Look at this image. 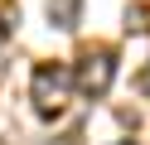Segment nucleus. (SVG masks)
<instances>
[{"mask_svg":"<svg viewBox=\"0 0 150 145\" xmlns=\"http://www.w3.org/2000/svg\"><path fill=\"white\" fill-rule=\"evenodd\" d=\"M49 19L58 29H73L78 24V0H49Z\"/></svg>","mask_w":150,"mask_h":145,"instance_id":"3","label":"nucleus"},{"mask_svg":"<svg viewBox=\"0 0 150 145\" xmlns=\"http://www.w3.org/2000/svg\"><path fill=\"white\" fill-rule=\"evenodd\" d=\"M68 92H73V68L68 63H39L29 77V97H34V111L39 116H58L68 106Z\"/></svg>","mask_w":150,"mask_h":145,"instance_id":"1","label":"nucleus"},{"mask_svg":"<svg viewBox=\"0 0 150 145\" xmlns=\"http://www.w3.org/2000/svg\"><path fill=\"white\" fill-rule=\"evenodd\" d=\"M145 87H150V73H145Z\"/></svg>","mask_w":150,"mask_h":145,"instance_id":"4","label":"nucleus"},{"mask_svg":"<svg viewBox=\"0 0 150 145\" xmlns=\"http://www.w3.org/2000/svg\"><path fill=\"white\" fill-rule=\"evenodd\" d=\"M111 77H116V58L107 53V48H97V53H87L78 63V73H73V87H78L82 97H107Z\"/></svg>","mask_w":150,"mask_h":145,"instance_id":"2","label":"nucleus"}]
</instances>
